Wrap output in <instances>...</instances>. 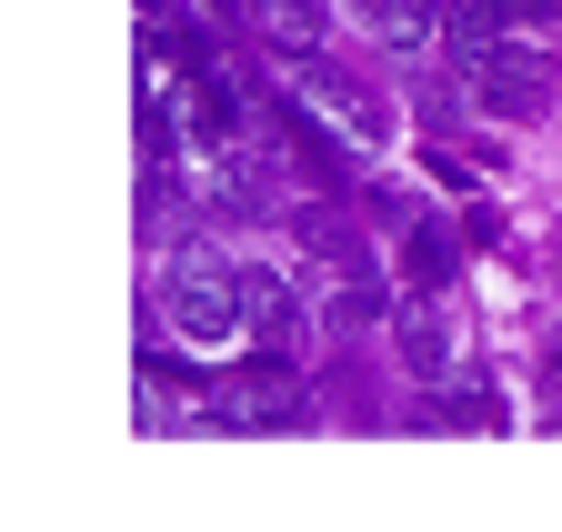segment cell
Instances as JSON below:
<instances>
[{
  "mask_svg": "<svg viewBox=\"0 0 562 532\" xmlns=\"http://www.w3.org/2000/svg\"><path fill=\"white\" fill-rule=\"evenodd\" d=\"M161 312H171V331L181 342H232V331L251 321L241 312V272H222L211 251H171V272H161Z\"/></svg>",
  "mask_w": 562,
  "mask_h": 532,
  "instance_id": "cell-1",
  "label": "cell"
},
{
  "mask_svg": "<svg viewBox=\"0 0 562 532\" xmlns=\"http://www.w3.org/2000/svg\"><path fill=\"white\" fill-rule=\"evenodd\" d=\"M462 81H472L482 111L532 121V111L552 101V60H542V50H513V41H472V50H462Z\"/></svg>",
  "mask_w": 562,
  "mask_h": 532,
  "instance_id": "cell-2",
  "label": "cell"
},
{
  "mask_svg": "<svg viewBox=\"0 0 562 532\" xmlns=\"http://www.w3.org/2000/svg\"><path fill=\"white\" fill-rule=\"evenodd\" d=\"M241 312H251V342H261V362H312V312H302V292H292V272H241Z\"/></svg>",
  "mask_w": 562,
  "mask_h": 532,
  "instance_id": "cell-3",
  "label": "cell"
},
{
  "mask_svg": "<svg viewBox=\"0 0 562 532\" xmlns=\"http://www.w3.org/2000/svg\"><path fill=\"white\" fill-rule=\"evenodd\" d=\"M222 422H241V432H261V422H302V392H292V362H261V372H232V382H211L201 392Z\"/></svg>",
  "mask_w": 562,
  "mask_h": 532,
  "instance_id": "cell-4",
  "label": "cell"
},
{
  "mask_svg": "<svg viewBox=\"0 0 562 532\" xmlns=\"http://www.w3.org/2000/svg\"><path fill=\"white\" fill-rule=\"evenodd\" d=\"M241 31H261L271 50L312 60V50H322V0H251V21H241Z\"/></svg>",
  "mask_w": 562,
  "mask_h": 532,
  "instance_id": "cell-5",
  "label": "cell"
},
{
  "mask_svg": "<svg viewBox=\"0 0 562 532\" xmlns=\"http://www.w3.org/2000/svg\"><path fill=\"white\" fill-rule=\"evenodd\" d=\"M412 282H422V292H442V282H452V231H442V222H422V231H412Z\"/></svg>",
  "mask_w": 562,
  "mask_h": 532,
  "instance_id": "cell-6",
  "label": "cell"
},
{
  "mask_svg": "<svg viewBox=\"0 0 562 532\" xmlns=\"http://www.w3.org/2000/svg\"><path fill=\"white\" fill-rule=\"evenodd\" d=\"M503 21H513V0H452V41L472 50V41H503Z\"/></svg>",
  "mask_w": 562,
  "mask_h": 532,
  "instance_id": "cell-7",
  "label": "cell"
},
{
  "mask_svg": "<svg viewBox=\"0 0 562 532\" xmlns=\"http://www.w3.org/2000/svg\"><path fill=\"white\" fill-rule=\"evenodd\" d=\"M513 21H562V0H513Z\"/></svg>",
  "mask_w": 562,
  "mask_h": 532,
  "instance_id": "cell-8",
  "label": "cell"
}]
</instances>
